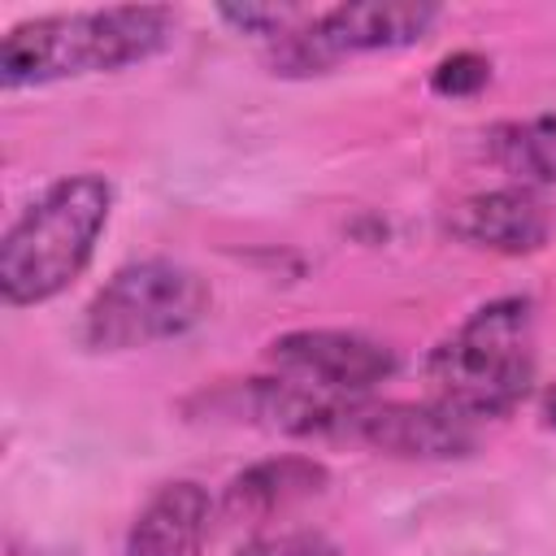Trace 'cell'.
<instances>
[{
	"instance_id": "cell-1",
	"label": "cell",
	"mask_w": 556,
	"mask_h": 556,
	"mask_svg": "<svg viewBox=\"0 0 556 556\" xmlns=\"http://www.w3.org/2000/svg\"><path fill=\"white\" fill-rule=\"evenodd\" d=\"M174 39V13L156 4L52 13L13 26L0 39V83L35 87L74 74L122 70L156 56Z\"/></svg>"
},
{
	"instance_id": "cell-2",
	"label": "cell",
	"mask_w": 556,
	"mask_h": 556,
	"mask_svg": "<svg viewBox=\"0 0 556 556\" xmlns=\"http://www.w3.org/2000/svg\"><path fill=\"white\" fill-rule=\"evenodd\" d=\"M113 208V187L100 174L52 182L0 243V291L9 304H43L65 291L91 261Z\"/></svg>"
},
{
	"instance_id": "cell-3",
	"label": "cell",
	"mask_w": 556,
	"mask_h": 556,
	"mask_svg": "<svg viewBox=\"0 0 556 556\" xmlns=\"http://www.w3.org/2000/svg\"><path fill=\"white\" fill-rule=\"evenodd\" d=\"M434 404L460 417H500L508 413L534 374V321L526 300L482 304L456 334L430 352Z\"/></svg>"
},
{
	"instance_id": "cell-4",
	"label": "cell",
	"mask_w": 556,
	"mask_h": 556,
	"mask_svg": "<svg viewBox=\"0 0 556 556\" xmlns=\"http://www.w3.org/2000/svg\"><path fill=\"white\" fill-rule=\"evenodd\" d=\"M208 313V287L178 261H135L117 269L83 317V339L100 352L148 348L191 330Z\"/></svg>"
},
{
	"instance_id": "cell-5",
	"label": "cell",
	"mask_w": 556,
	"mask_h": 556,
	"mask_svg": "<svg viewBox=\"0 0 556 556\" xmlns=\"http://www.w3.org/2000/svg\"><path fill=\"white\" fill-rule=\"evenodd\" d=\"M439 9L426 0H361L304 17L291 35L274 39V65L282 74H317L348 52H378L417 43L434 26Z\"/></svg>"
},
{
	"instance_id": "cell-6",
	"label": "cell",
	"mask_w": 556,
	"mask_h": 556,
	"mask_svg": "<svg viewBox=\"0 0 556 556\" xmlns=\"http://www.w3.org/2000/svg\"><path fill=\"white\" fill-rule=\"evenodd\" d=\"M269 361L282 378L348 400H356L395 369V352L356 330H291L269 343Z\"/></svg>"
},
{
	"instance_id": "cell-7",
	"label": "cell",
	"mask_w": 556,
	"mask_h": 556,
	"mask_svg": "<svg viewBox=\"0 0 556 556\" xmlns=\"http://www.w3.org/2000/svg\"><path fill=\"white\" fill-rule=\"evenodd\" d=\"M330 434L382 447L391 456H460L473 443L469 417H460L443 404H365V400H348Z\"/></svg>"
},
{
	"instance_id": "cell-8",
	"label": "cell",
	"mask_w": 556,
	"mask_h": 556,
	"mask_svg": "<svg viewBox=\"0 0 556 556\" xmlns=\"http://www.w3.org/2000/svg\"><path fill=\"white\" fill-rule=\"evenodd\" d=\"M452 230L478 248L521 256V252H539L547 243L552 217L530 187H500V191L465 200L452 213Z\"/></svg>"
},
{
	"instance_id": "cell-9",
	"label": "cell",
	"mask_w": 556,
	"mask_h": 556,
	"mask_svg": "<svg viewBox=\"0 0 556 556\" xmlns=\"http://www.w3.org/2000/svg\"><path fill=\"white\" fill-rule=\"evenodd\" d=\"M208 495L195 482L161 486L139 513L122 556H200L208 539Z\"/></svg>"
},
{
	"instance_id": "cell-10",
	"label": "cell",
	"mask_w": 556,
	"mask_h": 556,
	"mask_svg": "<svg viewBox=\"0 0 556 556\" xmlns=\"http://www.w3.org/2000/svg\"><path fill=\"white\" fill-rule=\"evenodd\" d=\"M326 486V469L308 456H278V460H261L252 469H243L230 486H226V500L222 508L230 517H248V521H261V517H274L308 495H317Z\"/></svg>"
},
{
	"instance_id": "cell-11",
	"label": "cell",
	"mask_w": 556,
	"mask_h": 556,
	"mask_svg": "<svg viewBox=\"0 0 556 556\" xmlns=\"http://www.w3.org/2000/svg\"><path fill=\"white\" fill-rule=\"evenodd\" d=\"M491 156L521 182H556V117L504 122L491 130Z\"/></svg>"
},
{
	"instance_id": "cell-12",
	"label": "cell",
	"mask_w": 556,
	"mask_h": 556,
	"mask_svg": "<svg viewBox=\"0 0 556 556\" xmlns=\"http://www.w3.org/2000/svg\"><path fill=\"white\" fill-rule=\"evenodd\" d=\"M491 78V61L478 52H452L434 65V91L439 96H473L482 83Z\"/></svg>"
},
{
	"instance_id": "cell-13",
	"label": "cell",
	"mask_w": 556,
	"mask_h": 556,
	"mask_svg": "<svg viewBox=\"0 0 556 556\" xmlns=\"http://www.w3.org/2000/svg\"><path fill=\"white\" fill-rule=\"evenodd\" d=\"M239 556H339V547L317 530H287V534L248 543Z\"/></svg>"
}]
</instances>
